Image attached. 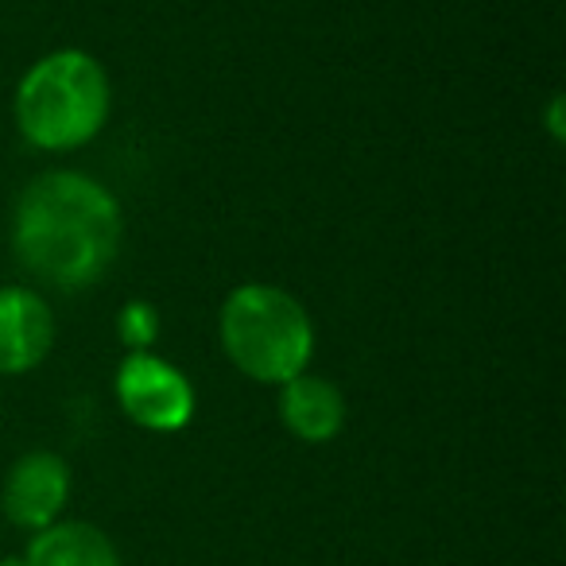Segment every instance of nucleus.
Listing matches in <instances>:
<instances>
[{"instance_id": "obj_3", "label": "nucleus", "mask_w": 566, "mask_h": 566, "mask_svg": "<svg viewBox=\"0 0 566 566\" xmlns=\"http://www.w3.org/2000/svg\"><path fill=\"white\" fill-rule=\"evenodd\" d=\"M221 349L260 385H287L307 373L315 326L303 303L272 283H244L221 307Z\"/></svg>"}, {"instance_id": "obj_4", "label": "nucleus", "mask_w": 566, "mask_h": 566, "mask_svg": "<svg viewBox=\"0 0 566 566\" xmlns=\"http://www.w3.org/2000/svg\"><path fill=\"white\" fill-rule=\"evenodd\" d=\"M120 411L144 431H182L195 416V388L171 361L128 354L117 369Z\"/></svg>"}, {"instance_id": "obj_5", "label": "nucleus", "mask_w": 566, "mask_h": 566, "mask_svg": "<svg viewBox=\"0 0 566 566\" xmlns=\"http://www.w3.org/2000/svg\"><path fill=\"white\" fill-rule=\"evenodd\" d=\"M71 501V465L51 450H32L24 454L4 478L0 509L24 532H43L63 516Z\"/></svg>"}, {"instance_id": "obj_2", "label": "nucleus", "mask_w": 566, "mask_h": 566, "mask_svg": "<svg viewBox=\"0 0 566 566\" xmlns=\"http://www.w3.org/2000/svg\"><path fill=\"white\" fill-rule=\"evenodd\" d=\"M109 117V78L86 51H55L24 74L17 125L32 148L66 151L94 140Z\"/></svg>"}, {"instance_id": "obj_7", "label": "nucleus", "mask_w": 566, "mask_h": 566, "mask_svg": "<svg viewBox=\"0 0 566 566\" xmlns=\"http://www.w3.org/2000/svg\"><path fill=\"white\" fill-rule=\"evenodd\" d=\"M280 419L303 442H331L346 427V396L326 377L300 373L280 385Z\"/></svg>"}, {"instance_id": "obj_9", "label": "nucleus", "mask_w": 566, "mask_h": 566, "mask_svg": "<svg viewBox=\"0 0 566 566\" xmlns=\"http://www.w3.org/2000/svg\"><path fill=\"white\" fill-rule=\"evenodd\" d=\"M117 331H120V342H125L133 354H148V346L159 334L156 307H151V303H128L117 318Z\"/></svg>"}, {"instance_id": "obj_8", "label": "nucleus", "mask_w": 566, "mask_h": 566, "mask_svg": "<svg viewBox=\"0 0 566 566\" xmlns=\"http://www.w3.org/2000/svg\"><path fill=\"white\" fill-rule=\"evenodd\" d=\"M20 566H120V555L102 527L86 520H55L28 539Z\"/></svg>"}, {"instance_id": "obj_6", "label": "nucleus", "mask_w": 566, "mask_h": 566, "mask_svg": "<svg viewBox=\"0 0 566 566\" xmlns=\"http://www.w3.org/2000/svg\"><path fill=\"white\" fill-rule=\"evenodd\" d=\"M55 318L32 287H0V373L20 377L48 357Z\"/></svg>"}, {"instance_id": "obj_10", "label": "nucleus", "mask_w": 566, "mask_h": 566, "mask_svg": "<svg viewBox=\"0 0 566 566\" xmlns=\"http://www.w3.org/2000/svg\"><path fill=\"white\" fill-rule=\"evenodd\" d=\"M547 125H551V136H555V140H563V97H555V102H551Z\"/></svg>"}, {"instance_id": "obj_1", "label": "nucleus", "mask_w": 566, "mask_h": 566, "mask_svg": "<svg viewBox=\"0 0 566 566\" xmlns=\"http://www.w3.org/2000/svg\"><path fill=\"white\" fill-rule=\"evenodd\" d=\"M120 206L102 182L51 171L28 182L12 213V249L55 292H86L113 268L120 249Z\"/></svg>"}]
</instances>
